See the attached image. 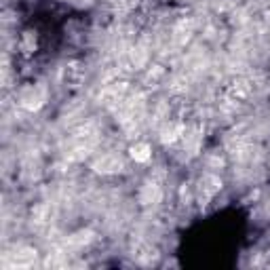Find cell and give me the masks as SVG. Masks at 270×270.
<instances>
[{"label": "cell", "instance_id": "6da1fadb", "mask_svg": "<svg viewBox=\"0 0 270 270\" xmlns=\"http://www.w3.org/2000/svg\"><path fill=\"white\" fill-rule=\"evenodd\" d=\"M95 171H102V173H112V171H120L122 169V161L118 156H104L100 158L97 163L93 165Z\"/></svg>", "mask_w": 270, "mask_h": 270}, {"label": "cell", "instance_id": "7a4b0ae2", "mask_svg": "<svg viewBox=\"0 0 270 270\" xmlns=\"http://www.w3.org/2000/svg\"><path fill=\"white\" fill-rule=\"evenodd\" d=\"M131 156L135 158V161H148V158H150V148L146 144H135L131 148Z\"/></svg>", "mask_w": 270, "mask_h": 270}]
</instances>
